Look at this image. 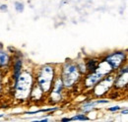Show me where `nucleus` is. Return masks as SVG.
<instances>
[{
	"mask_svg": "<svg viewBox=\"0 0 128 122\" xmlns=\"http://www.w3.org/2000/svg\"><path fill=\"white\" fill-rule=\"evenodd\" d=\"M34 83V76L29 70H22L21 74L14 82V98L19 102H26L29 100L31 90Z\"/></svg>",
	"mask_w": 128,
	"mask_h": 122,
	"instance_id": "nucleus-1",
	"label": "nucleus"
},
{
	"mask_svg": "<svg viewBox=\"0 0 128 122\" xmlns=\"http://www.w3.org/2000/svg\"><path fill=\"white\" fill-rule=\"evenodd\" d=\"M58 75L57 68L52 64H44L38 68L36 72L34 74V82L42 88L46 94L50 91L52 84Z\"/></svg>",
	"mask_w": 128,
	"mask_h": 122,
	"instance_id": "nucleus-2",
	"label": "nucleus"
},
{
	"mask_svg": "<svg viewBox=\"0 0 128 122\" xmlns=\"http://www.w3.org/2000/svg\"><path fill=\"white\" fill-rule=\"evenodd\" d=\"M59 77L62 80L65 89H73L77 86L82 80V74L80 73L76 62L74 61H66L60 67V73H58Z\"/></svg>",
	"mask_w": 128,
	"mask_h": 122,
	"instance_id": "nucleus-3",
	"label": "nucleus"
},
{
	"mask_svg": "<svg viewBox=\"0 0 128 122\" xmlns=\"http://www.w3.org/2000/svg\"><path fill=\"white\" fill-rule=\"evenodd\" d=\"M102 60L106 62L110 69L115 72L118 68L127 63V54L125 50H115L110 54H106L104 58H102Z\"/></svg>",
	"mask_w": 128,
	"mask_h": 122,
	"instance_id": "nucleus-4",
	"label": "nucleus"
},
{
	"mask_svg": "<svg viewBox=\"0 0 128 122\" xmlns=\"http://www.w3.org/2000/svg\"><path fill=\"white\" fill-rule=\"evenodd\" d=\"M64 91H65V87L62 83V80L59 77V75H57L52 84L50 91L46 94L48 100H49V102L51 104L61 102L64 98Z\"/></svg>",
	"mask_w": 128,
	"mask_h": 122,
	"instance_id": "nucleus-5",
	"label": "nucleus"
},
{
	"mask_svg": "<svg viewBox=\"0 0 128 122\" xmlns=\"http://www.w3.org/2000/svg\"><path fill=\"white\" fill-rule=\"evenodd\" d=\"M114 78H115V72H112V73L106 75L100 81H98L96 86L92 89L93 94L96 98H100V96H102L106 94H108L113 86Z\"/></svg>",
	"mask_w": 128,
	"mask_h": 122,
	"instance_id": "nucleus-6",
	"label": "nucleus"
},
{
	"mask_svg": "<svg viewBox=\"0 0 128 122\" xmlns=\"http://www.w3.org/2000/svg\"><path fill=\"white\" fill-rule=\"evenodd\" d=\"M14 60H12V79L13 82H15L19 75L21 74L22 70H23V56L22 53L20 51H16L14 52V56L12 57Z\"/></svg>",
	"mask_w": 128,
	"mask_h": 122,
	"instance_id": "nucleus-7",
	"label": "nucleus"
},
{
	"mask_svg": "<svg viewBox=\"0 0 128 122\" xmlns=\"http://www.w3.org/2000/svg\"><path fill=\"white\" fill-rule=\"evenodd\" d=\"M12 60H13V58L10 55L9 51L0 49V71L2 73L6 72L7 70H9L11 68Z\"/></svg>",
	"mask_w": 128,
	"mask_h": 122,
	"instance_id": "nucleus-8",
	"label": "nucleus"
},
{
	"mask_svg": "<svg viewBox=\"0 0 128 122\" xmlns=\"http://www.w3.org/2000/svg\"><path fill=\"white\" fill-rule=\"evenodd\" d=\"M46 96V94L44 92V91L42 90V88L34 82V85H32V90H31V94H30L29 100L31 102H40Z\"/></svg>",
	"mask_w": 128,
	"mask_h": 122,
	"instance_id": "nucleus-9",
	"label": "nucleus"
},
{
	"mask_svg": "<svg viewBox=\"0 0 128 122\" xmlns=\"http://www.w3.org/2000/svg\"><path fill=\"white\" fill-rule=\"evenodd\" d=\"M110 100H89L88 102H85L81 106V110L85 113L87 112H90L92 111L96 104H108Z\"/></svg>",
	"mask_w": 128,
	"mask_h": 122,
	"instance_id": "nucleus-10",
	"label": "nucleus"
},
{
	"mask_svg": "<svg viewBox=\"0 0 128 122\" xmlns=\"http://www.w3.org/2000/svg\"><path fill=\"white\" fill-rule=\"evenodd\" d=\"M85 62V66H86V69H87V72L90 73V72H94L96 71L98 67V64L100 62V59L96 58V57H87L84 59Z\"/></svg>",
	"mask_w": 128,
	"mask_h": 122,
	"instance_id": "nucleus-11",
	"label": "nucleus"
},
{
	"mask_svg": "<svg viewBox=\"0 0 128 122\" xmlns=\"http://www.w3.org/2000/svg\"><path fill=\"white\" fill-rule=\"evenodd\" d=\"M70 120H71V121H89L90 118H89L87 115H85L84 113H81V114H76V115H74L72 118H70Z\"/></svg>",
	"mask_w": 128,
	"mask_h": 122,
	"instance_id": "nucleus-12",
	"label": "nucleus"
},
{
	"mask_svg": "<svg viewBox=\"0 0 128 122\" xmlns=\"http://www.w3.org/2000/svg\"><path fill=\"white\" fill-rule=\"evenodd\" d=\"M14 7H15V10H16L18 13H23L24 12V9H25V5L23 2H20V1H16L15 4H14Z\"/></svg>",
	"mask_w": 128,
	"mask_h": 122,
	"instance_id": "nucleus-13",
	"label": "nucleus"
},
{
	"mask_svg": "<svg viewBox=\"0 0 128 122\" xmlns=\"http://www.w3.org/2000/svg\"><path fill=\"white\" fill-rule=\"evenodd\" d=\"M121 108H122V107H120L119 106H112V107L108 108V110L110 111V112H116V111H119Z\"/></svg>",
	"mask_w": 128,
	"mask_h": 122,
	"instance_id": "nucleus-14",
	"label": "nucleus"
},
{
	"mask_svg": "<svg viewBox=\"0 0 128 122\" xmlns=\"http://www.w3.org/2000/svg\"><path fill=\"white\" fill-rule=\"evenodd\" d=\"M0 10H1V11H7V10H8V7H7V5H5V4H2V5H0Z\"/></svg>",
	"mask_w": 128,
	"mask_h": 122,
	"instance_id": "nucleus-15",
	"label": "nucleus"
},
{
	"mask_svg": "<svg viewBox=\"0 0 128 122\" xmlns=\"http://www.w3.org/2000/svg\"><path fill=\"white\" fill-rule=\"evenodd\" d=\"M60 120H61L62 122H69V121H71V120H70V118H67V117H65V118H61Z\"/></svg>",
	"mask_w": 128,
	"mask_h": 122,
	"instance_id": "nucleus-16",
	"label": "nucleus"
},
{
	"mask_svg": "<svg viewBox=\"0 0 128 122\" xmlns=\"http://www.w3.org/2000/svg\"><path fill=\"white\" fill-rule=\"evenodd\" d=\"M120 110H121V109H120ZM121 113H122V114H125V115H126V114L128 113L127 108H125V109H122V110H121Z\"/></svg>",
	"mask_w": 128,
	"mask_h": 122,
	"instance_id": "nucleus-17",
	"label": "nucleus"
},
{
	"mask_svg": "<svg viewBox=\"0 0 128 122\" xmlns=\"http://www.w3.org/2000/svg\"><path fill=\"white\" fill-rule=\"evenodd\" d=\"M40 121H42V122H48V118H46V119H42Z\"/></svg>",
	"mask_w": 128,
	"mask_h": 122,
	"instance_id": "nucleus-18",
	"label": "nucleus"
},
{
	"mask_svg": "<svg viewBox=\"0 0 128 122\" xmlns=\"http://www.w3.org/2000/svg\"><path fill=\"white\" fill-rule=\"evenodd\" d=\"M0 117H2V115H0Z\"/></svg>",
	"mask_w": 128,
	"mask_h": 122,
	"instance_id": "nucleus-19",
	"label": "nucleus"
}]
</instances>
